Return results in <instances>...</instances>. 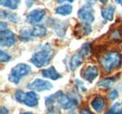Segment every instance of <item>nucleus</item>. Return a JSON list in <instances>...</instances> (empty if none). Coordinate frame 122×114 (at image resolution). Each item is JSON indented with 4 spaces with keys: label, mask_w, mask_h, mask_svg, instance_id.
<instances>
[{
    "label": "nucleus",
    "mask_w": 122,
    "mask_h": 114,
    "mask_svg": "<svg viewBox=\"0 0 122 114\" xmlns=\"http://www.w3.org/2000/svg\"><path fill=\"white\" fill-rule=\"evenodd\" d=\"M46 10L43 9H36L31 10L26 16V22H28L31 24H40L45 17Z\"/></svg>",
    "instance_id": "6e6552de"
},
{
    "label": "nucleus",
    "mask_w": 122,
    "mask_h": 114,
    "mask_svg": "<svg viewBox=\"0 0 122 114\" xmlns=\"http://www.w3.org/2000/svg\"><path fill=\"white\" fill-rule=\"evenodd\" d=\"M57 1V3H64V2H70V3H72L74 0H56Z\"/></svg>",
    "instance_id": "473e14b6"
},
{
    "label": "nucleus",
    "mask_w": 122,
    "mask_h": 114,
    "mask_svg": "<svg viewBox=\"0 0 122 114\" xmlns=\"http://www.w3.org/2000/svg\"><path fill=\"white\" fill-rule=\"evenodd\" d=\"M80 114H93V113H92L89 109H81Z\"/></svg>",
    "instance_id": "c85d7f7f"
},
{
    "label": "nucleus",
    "mask_w": 122,
    "mask_h": 114,
    "mask_svg": "<svg viewBox=\"0 0 122 114\" xmlns=\"http://www.w3.org/2000/svg\"><path fill=\"white\" fill-rule=\"evenodd\" d=\"M116 1V3H117V4H119L120 6H122V0H115Z\"/></svg>",
    "instance_id": "72a5a7b5"
},
{
    "label": "nucleus",
    "mask_w": 122,
    "mask_h": 114,
    "mask_svg": "<svg viewBox=\"0 0 122 114\" xmlns=\"http://www.w3.org/2000/svg\"><path fill=\"white\" fill-rule=\"evenodd\" d=\"M34 1H35V0H26V6H27L28 8H29V7H31V6L33 5Z\"/></svg>",
    "instance_id": "2f4dec72"
},
{
    "label": "nucleus",
    "mask_w": 122,
    "mask_h": 114,
    "mask_svg": "<svg viewBox=\"0 0 122 114\" xmlns=\"http://www.w3.org/2000/svg\"><path fill=\"white\" fill-rule=\"evenodd\" d=\"M71 114H76V113H75V112H71Z\"/></svg>",
    "instance_id": "4c0bfd02"
},
{
    "label": "nucleus",
    "mask_w": 122,
    "mask_h": 114,
    "mask_svg": "<svg viewBox=\"0 0 122 114\" xmlns=\"http://www.w3.org/2000/svg\"><path fill=\"white\" fill-rule=\"evenodd\" d=\"M27 88L34 92H43L49 91L53 88V84L50 81H47L41 79H36L27 85Z\"/></svg>",
    "instance_id": "423d86ee"
},
{
    "label": "nucleus",
    "mask_w": 122,
    "mask_h": 114,
    "mask_svg": "<svg viewBox=\"0 0 122 114\" xmlns=\"http://www.w3.org/2000/svg\"><path fill=\"white\" fill-rule=\"evenodd\" d=\"M91 51V43L90 42H86L82 45V47L79 50V53H81L83 56H87L90 53Z\"/></svg>",
    "instance_id": "4be33fe9"
},
{
    "label": "nucleus",
    "mask_w": 122,
    "mask_h": 114,
    "mask_svg": "<svg viewBox=\"0 0 122 114\" xmlns=\"http://www.w3.org/2000/svg\"><path fill=\"white\" fill-rule=\"evenodd\" d=\"M48 114H54V113H53L52 111H50V112H49V113H48Z\"/></svg>",
    "instance_id": "e433bc0d"
},
{
    "label": "nucleus",
    "mask_w": 122,
    "mask_h": 114,
    "mask_svg": "<svg viewBox=\"0 0 122 114\" xmlns=\"http://www.w3.org/2000/svg\"><path fill=\"white\" fill-rule=\"evenodd\" d=\"M7 28H8L7 24L4 22H1V31H5V30H7Z\"/></svg>",
    "instance_id": "c756f323"
},
{
    "label": "nucleus",
    "mask_w": 122,
    "mask_h": 114,
    "mask_svg": "<svg viewBox=\"0 0 122 114\" xmlns=\"http://www.w3.org/2000/svg\"><path fill=\"white\" fill-rule=\"evenodd\" d=\"M115 10H116V8L113 5H109L105 8H102V11H101L102 17L106 21H112L113 18H114Z\"/></svg>",
    "instance_id": "4468645a"
},
{
    "label": "nucleus",
    "mask_w": 122,
    "mask_h": 114,
    "mask_svg": "<svg viewBox=\"0 0 122 114\" xmlns=\"http://www.w3.org/2000/svg\"><path fill=\"white\" fill-rule=\"evenodd\" d=\"M54 50L50 46V44H44L38 52H36L30 59V62L37 67L41 68L49 65L51 59L54 56Z\"/></svg>",
    "instance_id": "f257e3e1"
},
{
    "label": "nucleus",
    "mask_w": 122,
    "mask_h": 114,
    "mask_svg": "<svg viewBox=\"0 0 122 114\" xmlns=\"http://www.w3.org/2000/svg\"><path fill=\"white\" fill-rule=\"evenodd\" d=\"M71 12H72V6L70 4L61 5L56 9V13L58 15H62V16L70 15Z\"/></svg>",
    "instance_id": "f3484780"
},
{
    "label": "nucleus",
    "mask_w": 122,
    "mask_h": 114,
    "mask_svg": "<svg viewBox=\"0 0 122 114\" xmlns=\"http://www.w3.org/2000/svg\"><path fill=\"white\" fill-rule=\"evenodd\" d=\"M52 26L55 30L56 34L58 37H63L65 35V31L67 29V24L65 22H60V21H55L54 24H52Z\"/></svg>",
    "instance_id": "2eb2a0df"
},
{
    "label": "nucleus",
    "mask_w": 122,
    "mask_h": 114,
    "mask_svg": "<svg viewBox=\"0 0 122 114\" xmlns=\"http://www.w3.org/2000/svg\"><path fill=\"white\" fill-rule=\"evenodd\" d=\"M57 103L61 106L62 109H70L73 107H75L78 104V101L76 98L69 95H65L60 91L59 95L57 97Z\"/></svg>",
    "instance_id": "0eeeda50"
},
{
    "label": "nucleus",
    "mask_w": 122,
    "mask_h": 114,
    "mask_svg": "<svg viewBox=\"0 0 122 114\" xmlns=\"http://www.w3.org/2000/svg\"><path fill=\"white\" fill-rule=\"evenodd\" d=\"M30 72V66H28L26 64H24V63L18 64V65H16L13 68H11V71H10V75H9V81L11 83H14V84L17 85L21 81V80L24 77L27 76Z\"/></svg>",
    "instance_id": "7ed1b4c3"
},
{
    "label": "nucleus",
    "mask_w": 122,
    "mask_h": 114,
    "mask_svg": "<svg viewBox=\"0 0 122 114\" xmlns=\"http://www.w3.org/2000/svg\"><path fill=\"white\" fill-rule=\"evenodd\" d=\"M104 105H105V101L102 96H96L91 101V107L97 112H101L103 109Z\"/></svg>",
    "instance_id": "dca6fc26"
},
{
    "label": "nucleus",
    "mask_w": 122,
    "mask_h": 114,
    "mask_svg": "<svg viewBox=\"0 0 122 114\" xmlns=\"http://www.w3.org/2000/svg\"><path fill=\"white\" fill-rule=\"evenodd\" d=\"M46 34H47V29L42 24H36L31 29L32 38H42L45 37Z\"/></svg>",
    "instance_id": "ddd939ff"
},
{
    "label": "nucleus",
    "mask_w": 122,
    "mask_h": 114,
    "mask_svg": "<svg viewBox=\"0 0 122 114\" xmlns=\"http://www.w3.org/2000/svg\"><path fill=\"white\" fill-rule=\"evenodd\" d=\"M0 114H9V110L6 107H1V110H0Z\"/></svg>",
    "instance_id": "cd10ccee"
},
{
    "label": "nucleus",
    "mask_w": 122,
    "mask_h": 114,
    "mask_svg": "<svg viewBox=\"0 0 122 114\" xmlns=\"http://www.w3.org/2000/svg\"><path fill=\"white\" fill-rule=\"evenodd\" d=\"M78 17L79 19L84 23V24H91L95 20L94 11L91 6L89 5H85L83 6L79 10H78Z\"/></svg>",
    "instance_id": "39448f33"
},
{
    "label": "nucleus",
    "mask_w": 122,
    "mask_h": 114,
    "mask_svg": "<svg viewBox=\"0 0 122 114\" xmlns=\"http://www.w3.org/2000/svg\"><path fill=\"white\" fill-rule=\"evenodd\" d=\"M23 114H33L32 112H24Z\"/></svg>",
    "instance_id": "c9c22d12"
},
{
    "label": "nucleus",
    "mask_w": 122,
    "mask_h": 114,
    "mask_svg": "<svg viewBox=\"0 0 122 114\" xmlns=\"http://www.w3.org/2000/svg\"><path fill=\"white\" fill-rule=\"evenodd\" d=\"M59 93H60V91L57 92V93H56V94H54V95H50V96H48V97H46L45 105L48 109H50V110L53 109V105L56 102H57V97L59 95Z\"/></svg>",
    "instance_id": "aec40b11"
},
{
    "label": "nucleus",
    "mask_w": 122,
    "mask_h": 114,
    "mask_svg": "<svg viewBox=\"0 0 122 114\" xmlns=\"http://www.w3.org/2000/svg\"><path fill=\"white\" fill-rule=\"evenodd\" d=\"M0 35H1L0 43L2 47H11L12 45L15 44V35L13 32L10 30H5V31H1Z\"/></svg>",
    "instance_id": "1a4fd4ad"
},
{
    "label": "nucleus",
    "mask_w": 122,
    "mask_h": 114,
    "mask_svg": "<svg viewBox=\"0 0 122 114\" xmlns=\"http://www.w3.org/2000/svg\"><path fill=\"white\" fill-rule=\"evenodd\" d=\"M0 2H1V6L14 10L18 8L21 0H0Z\"/></svg>",
    "instance_id": "a211bd4d"
},
{
    "label": "nucleus",
    "mask_w": 122,
    "mask_h": 114,
    "mask_svg": "<svg viewBox=\"0 0 122 114\" xmlns=\"http://www.w3.org/2000/svg\"><path fill=\"white\" fill-rule=\"evenodd\" d=\"M100 63L102 64L103 70L109 73L113 69H117L121 66L122 56L118 52L111 51L104 53L100 58Z\"/></svg>",
    "instance_id": "f03ea898"
},
{
    "label": "nucleus",
    "mask_w": 122,
    "mask_h": 114,
    "mask_svg": "<svg viewBox=\"0 0 122 114\" xmlns=\"http://www.w3.org/2000/svg\"><path fill=\"white\" fill-rule=\"evenodd\" d=\"M111 38L112 39H114V40H120V38H121V34H120V32L119 31H115V32H113L112 33V36H111Z\"/></svg>",
    "instance_id": "bb28decb"
},
{
    "label": "nucleus",
    "mask_w": 122,
    "mask_h": 114,
    "mask_svg": "<svg viewBox=\"0 0 122 114\" xmlns=\"http://www.w3.org/2000/svg\"><path fill=\"white\" fill-rule=\"evenodd\" d=\"M84 61V56L81 54V53H74L71 58V62H70V67H71V70L74 71L75 69H77L80 65H82Z\"/></svg>",
    "instance_id": "f8f14e48"
},
{
    "label": "nucleus",
    "mask_w": 122,
    "mask_h": 114,
    "mask_svg": "<svg viewBox=\"0 0 122 114\" xmlns=\"http://www.w3.org/2000/svg\"><path fill=\"white\" fill-rule=\"evenodd\" d=\"M41 75H42V77H44L46 79H50L53 81H56L61 78V75L56 70V68L54 66H50L47 69H43L41 71Z\"/></svg>",
    "instance_id": "9b49d317"
},
{
    "label": "nucleus",
    "mask_w": 122,
    "mask_h": 114,
    "mask_svg": "<svg viewBox=\"0 0 122 114\" xmlns=\"http://www.w3.org/2000/svg\"><path fill=\"white\" fill-rule=\"evenodd\" d=\"M121 89H122V87H121Z\"/></svg>",
    "instance_id": "58836bf2"
},
{
    "label": "nucleus",
    "mask_w": 122,
    "mask_h": 114,
    "mask_svg": "<svg viewBox=\"0 0 122 114\" xmlns=\"http://www.w3.org/2000/svg\"><path fill=\"white\" fill-rule=\"evenodd\" d=\"M15 98L18 102L23 103L29 108H35L39 105V95L34 91L25 93L22 90H18L15 93Z\"/></svg>",
    "instance_id": "20e7f679"
},
{
    "label": "nucleus",
    "mask_w": 122,
    "mask_h": 114,
    "mask_svg": "<svg viewBox=\"0 0 122 114\" xmlns=\"http://www.w3.org/2000/svg\"><path fill=\"white\" fill-rule=\"evenodd\" d=\"M19 37L20 39L22 41H28L32 38V35H31V30L28 28H23L20 33H19Z\"/></svg>",
    "instance_id": "412c9836"
},
{
    "label": "nucleus",
    "mask_w": 122,
    "mask_h": 114,
    "mask_svg": "<svg viewBox=\"0 0 122 114\" xmlns=\"http://www.w3.org/2000/svg\"><path fill=\"white\" fill-rule=\"evenodd\" d=\"M117 96H118V92H117V90H112V91L109 93V95H108V97H109L110 100L117 99Z\"/></svg>",
    "instance_id": "a878e982"
},
{
    "label": "nucleus",
    "mask_w": 122,
    "mask_h": 114,
    "mask_svg": "<svg viewBox=\"0 0 122 114\" xmlns=\"http://www.w3.org/2000/svg\"><path fill=\"white\" fill-rule=\"evenodd\" d=\"M115 81H116L115 78H106V79L102 80L99 82V86L103 87V88H110V87L113 86V84L115 83Z\"/></svg>",
    "instance_id": "5701e85b"
},
{
    "label": "nucleus",
    "mask_w": 122,
    "mask_h": 114,
    "mask_svg": "<svg viewBox=\"0 0 122 114\" xmlns=\"http://www.w3.org/2000/svg\"><path fill=\"white\" fill-rule=\"evenodd\" d=\"M98 75H99V69L96 66H88L85 67L81 72V76L89 82H92L98 77Z\"/></svg>",
    "instance_id": "9d476101"
},
{
    "label": "nucleus",
    "mask_w": 122,
    "mask_h": 114,
    "mask_svg": "<svg viewBox=\"0 0 122 114\" xmlns=\"http://www.w3.org/2000/svg\"><path fill=\"white\" fill-rule=\"evenodd\" d=\"M85 1H86V5H89V6H91V7L96 3V0H85Z\"/></svg>",
    "instance_id": "7c9ffc66"
},
{
    "label": "nucleus",
    "mask_w": 122,
    "mask_h": 114,
    "mask_svg": "<svg viewBox=\"0 0 122 114\" xmlns=\"http://www.w3.org/2000/svg\"><path fill=\"white\" fill-rule=\"evenodd\" d=\"M110 110L114 114H122V104L121 103H116L112 106Z\"/></svg>",
    "instance_id": "b1692460"
},
{
    "label": "nucleus",
    "mask_w": 122,
    "mask_h": 114,
    "mask_svg": "<svg viewBox=\"0 0 122 114\" xmlns=\"http://www.w3.org/2000/svg\"><path fill=\"white\" fill-rule=\"evenodd\" d=\"M0 60H1V63H8L9 61L11 60V56L9 55L4 51H1L0 52Z\"/></svg>",
    "instance_id": "393cba45"
},
{
    "label": "nucleus",
    "mask_w": 122,
    "mask_h": 114,
    "mask_svg": "<svg viewBox=\"0 0 122 114\" xmlns=\"http://www.w3.org/2000/svg\"><path fill=\"white\" fill-rule=\"evenodd\" d=\"M1 17L2 18H6L10 22H12V23H17L19 21V17H18V15L16 14V13L12 12V11L4 10H1Z\"/></svg>",
    "instance_id": "6ab92c4d"
},
{
    "label": "nucleus",
    "mask_w": 122,
    "mask_h": 114,
    "mask_svg": "<svg viewBox=\"0 0 122 114\" xmlns=\"http://www.w3.org/2000/svg\"><path fill=\"white\" fill-rule=\"evenodd\" d=\"M100 1H101L102 4H106L107 2H108V0H100Z\"/></svg>",
    "instance_id": "f704fd0d"
}]
</instances>
